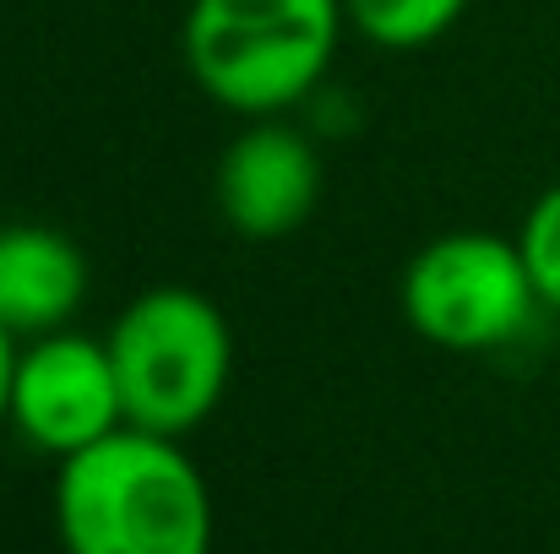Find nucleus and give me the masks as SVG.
<instances>
[{"mask_svg":"<svg viewBox=\"0 0 560 554\" xmlns=\"http://www.w3.org/2000/svg\"><path fill=\"white\" fill-rule=\"evenodd\" d=\"M66 554H212V490L175 435L120 424L55 468Z\"/></svg>","mask_w":560,"mask_h":554,"instance_id":"1","label":"nucleus"},{"mask_svg":"<svg viewBox=\"0 0 560 554\" xmlns=\"http://www.w3.org/2000/svg\"><path fill=\"white\" fill-rule=\"evenodd\" d=\"M343 27V0H190L180 60L223 115L272 120L327 87Z\"/></svg>","mask_w":560,"mask_h":554,"instance_id":"2","label":"nucleus"},{"mask_svg":"<svg viewBox=\"0 0 560 554\" xmlns=\"http://www.w3.org/2000/svg\"><path fill=\"white\" fill-rule=\"evenodd\" d=\"M104 343H109V359L120 375L126 424H137V429L186 440L229 397L234 327L218 310V299H207L201 288L159 283V288L137 294L115 316Z\"/></svg>","mask_w":560,"mask_h":554,"instance_id":"3","label":"nucleus"},{"mask_svg":"<svg viewBox=\"0 0 560 554\" xmlns=\"http://www.w3.org/2000/svg\"><path fill=\"white\" fill-rule=\"evenodd\" d=\"M402 321L446 354H506L517 349L545 310L523 245L485 228L435 234L419 245L397 283Z\"/></svg>","mask_w":560,"mask_h":554,"instance_id":"4","label":"nucleus"},{"mask_svg":"<svg viewBox=\"0 0 560 554\" xmlns=\"http://www.w3.org/2000/svg\"><path fill=\"white\" fill-rule=\"evenodd\" d=\"M120 424H126V397L104 338L60 327L22 343L11 380V429L33 451L66 462L115 435Z\"/></svg>","mask_w":560,"mask_h":554,"instance_id":"5","label":"nucleus"},{"mask_svg":"<svg viewBox=\"0 0 560 554\" xmlns=\"http://www.w3.org/2000/svg\"><path fill=\"white\" fill-rule=\"evenodd\" d=\"M212 201L223 223L240 239H289L294 228L311 223L322 201V148L305 126H289L283 115L272 120H245V131L223 148Z\"/></svg>","mask_w":560,"mask_h":554,"instance_id":"6","label":"nucleus"},{"mask_svg":"<svg viewBox=\"0 0 560 554\" xmlns=\"http://www.w3.org/2000/svg\"><path fill=\"white\" fill-rule=\"evenodd\" d=\"M88 256L71 234L49 223H5L0 228V321L27 343L77 321L88 299Z\"/></svg>","mask_w":560,"mask_h":554,"instance_id":"7","label":"nucleus"},{"mask_svg":"<svg viewBox=\"0 0 560 554\" xmlns=\"http://www.w3.org/2000/svg\"><path fill=\"white\" fill-rule=\"evenodd\" d=\"M468 0H343L349 27L386 55H413L441 44L463 22Z\"/></svg>","mask_w":560,"mask_h":554,"instance_id":"8","label":"nucleus"},{"mask_svg":"<svg viewBox=\"0 0 560 554\" xmlns=\"http://www.w3.org/2000/svg\"><path fill=\"white\" fill-rule=\"evenodd\" d=\"M517 245H523V261L534 272V288H539L545 310L560 316V180L550 190H539L534 207L523 212Z\"/></svg>","mask_w":560,"mask_h":554,"instance_id":"9","label":"nucleus"},{"mask_svg":"<svg viewBox=\"0 0 560 554\" xmlns=\"http://www.w3.org/2000/svg\"><path fill=\"white\" fill-rule=\"evenodd\" d=\"M16 354H22V338L0 321V429L11 424V380H16Z\"/></svg>","mask_w":560,"mask_h":554,"instance_id":"10","label":"nucleus"}]
</instances>
